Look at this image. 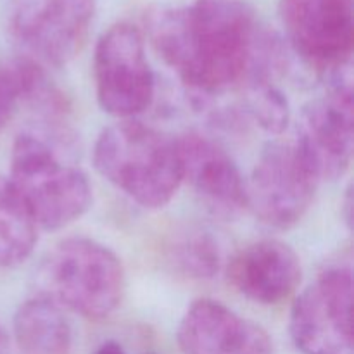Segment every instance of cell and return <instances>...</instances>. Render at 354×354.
I'll return each instance as SVG.
<instances>
[{
  "mask_svg": "<svg viewBox=\"0 0 354 354\" xmlns=\"http://www.w3.org/2000/svg\"><path fill=\"white\" fill-rule=\"evenodd\" d=\"M9 180L45 230L68 227L92 206V187L85 173L61 161L37 135L23 133L16 138Z\"/></svg>",
  "mask_w": 354,
  "mask_h": 354,
  "instance_id": "3",
  "label": "cell"
},
{
  "mask_svg": "<svg viewBox=\"0 0 354 354\" xmlns=\"http://www.w3.org/2000/svg\"><path fill=\"white\" fill-rule=\"evenodd\" d=\"M93 354H124V349L121 348V344L114 341H107L104 342L100 348H97V351Z\"/></svg>",
  "mask_w": 354,
  "mask_h": 354,
  "instance_id": "19",
  "label": "cell"
},
{
  "mask_svg": "<svg viewBox=\"0 0 354 354\" xmlns=\"http://www.w3.org/2000/svg\"><path fill=\"white\" fill-rule=\"evenodd\" d=\"M178 144L182 180L213 214L235 218L248 207V187L234 159L211 138L189 131Z\"/></svg>",
  "mask_w": 354,
  "mask_h": 354,
  "instance_id": "11",
  "label": "cell"
},
{
  "mask_svg": "<svg viewBox=\"0 0 354 354\" xmlns=\"http://www.w3.org/2000/svg\"><path fill=\"white\" fill-rule=\"evenodd\" d=\"M145 31L166 64L201 97L272 82L286 62L280 38L242 0L152 7Z\"/></svg>",
  "mask_w": 354,
  "mask_h": 354,
  "instance_id": "1",
  "label": "cell"
},
{
  "mask_svg": "<svg viewBox=\"0 0 354 354\" xmlns=\"http://www.w3.org/2000/svg\"><path fill=\"white\" fill-rule=\"evenodd\" d=\"M93 14V0H12L7 26L33 59L64 66L85 45Z\"/></svg>",
  "mask_w": 354,
  "mask_h": 354,
  "instance_id": "9",
  "label": "cell"
},
{
  "mask_svg": "<svg viewBox=\"0 0 354 354\" xmlns=\"http://www.w3.org/2000/svg\"><path fill=\"white\" fill-rule=\"evenodd\" d=\"M303 266L286 242L275 239L252 242L234 256L228 280L249 301L275 306L289 299L299 287Z\"/></svg>",
  "mask_w": 354,
  "mask_h": 354,
  "instance_id": "13",
  "label": "cell"
},
{
  "mask_svg": "<svg viewBox=\"0 0 354 354\" xmlns=\"http://www.w3.org/2000/svg\"><path fill=\"white\" fill-rule=\"evenodd\" d=\"M38 241V225L10 180L0 176V268L26 261Z\"/></svg>",
  "mask_w": 354,
  "mask_h": 354,
  "instance_id": "15",
  "label": "cell"
},
{
  "mask_svg": "<svg viewBox=\"0 0 354 354\" xmlns=\"http://www.w3.org/2000/svg\"><path fill=\"white\" fill-rule=\"evenodd\" d=\"M41 279L59 306L88 320H104L123 301L124 270L120 258L92 239L62 241L45 259Z\"/></svg>",
  "mask_w": 354,
  "mask_h": 354,
  "instance_id": "4",
  "label": "cell"
},
{
  "mask_svg": "<svg viewBox=\"0 0 354 354\" xmlns=\"http://www.w3.org/2000/svg\"><path fill=\"white\" fill-rule=\"evenodd\" d=\"M320 173L297 138L266 144L256 161L248 187V206L273 228L294 227L310 209Z\"/></svg>",
  "mask_w": 354,
  "mask_h": 354,
  "instance_id": "5",
  "label": "cell"
},
{
  "mask_svg": "<svg viewBox=\"0 0 354 354\" xmlns=\"http://www.w3.org/2000/svg\"><path fill=\"white\" fill-rule=\"evenodd\" d=\"M14 337L24 354L71 353V325L62 308L47 296L31 297L17 308Z\"/></svg>",
  "mask_w": 354,
  "mask_h": 354,
  "instance_id": "14",
  "label": "cell"
},
{
  "mask_svg": "<svg viewBox=\"0 0 354 354\" xmlns=\"http://www.w3.org/2000/svg\"><path fill=\"white\" fill-rule=\"evenodd\" d=\"M279 14L290 47L303 62L330 78L349 73L353 0H280Z\"/></svg>",
  "mask_w": 354,
  "mask_h": 354,
  "instance_id": "7",
  "label": "cell"
},
{
  "mask_svg": "<svg viewBox=\"0 0 354 354\" xmlns=\"http://www.w3.org/2000/svg\"><path fill=\"white\" fill-rule=\"evenodd\" d=\"M175 261L192 279H213L220 270V249L206 232H190L175 248Z\"/></svg>",
  "mask_w": 354,
  "mask_h": 354,
  "instance_id": "17",
  "label": "cell"
},
{
  "mask_svg": "<svg viewBox=\"0 0 354 354\" xmlns=\"http://www.w3.org/2000/svg\"><path fill=\"white\" fill-rule=\"evenodd\" d=\"M346 221L351 225L353 216H351V209H353V201H351V190H348V196H346Z\"/></svg>",
  "mask_w": 354,
  "mask_h": 354,
  "instance_id": "20",
  "label": "cell"
},
{
  "mask_svg": "<svg viewBox=\"0 0 354 354\" xmlns=\"http://www.w3.org/2000/svg\"><path fill=\"white\" fill-rule=\"evenodd\" d=\"M245 90V111L249 116L268 133H282L290 118L287 97L272 82L251 83Z\"/></svg>",
  "mask_w": 354,
  "mask_h": 354,
  "instance_id": "16",
  "label": "cell"
},
{
  "mask_svg": "<svg viewBox=\"0 0 354 354\" xmlns=\"http://www.w3.org/2000/svg\"><path fill=\"white\" fill-rule=\"evenodd\" d=\"M93 165L116 189L147 209L166 206L183 182L176 140L133 120L99 135Z\"/></svg>",
  "mask_w": 354,
  "mask_h": 354,
  "instance_id": "2",
  "label": "cell"
},
{
  "mask_svg": "<svg viewBox=\"0 0 354 354\" xmlns=\"http://www.w3.org/2000/svg\"><path fill=\"white\" fill-rule=\"evenodd\" d=\"M353 270L330 266L296 297L290 337L303 354H354Z\"/></svg>",
  "mask_w": 354,
  "mask_h": 354,
  "instance_id": "6",
  "label": "cell"
},
{
  "mask_svg": "<svg viewBox=\"0 0 354 354\" xmlns=\"http://www.w3.org/2000/svg\"><path fill=\"white\" fill-rule=\"evenodd\" d=\"M93 78L100 107L111 116L131 120L151 106L154 73L133 24L116 23L104 31L93 55Z\"/></svg>",
  "mask_w": 354,
  "mask_h": 354,
  "instance_id": "8",
  "label": "cell"
},
{
  "mask_svg": "<svg viewBox=\"0 0 354 354\" xmlns=\"http://www.w3.org/2000/svg\"><path fill=\"white\" fill-rule=\"evenodd\" d=\"M21 104V82L16 62L0 66V131L9 124Z\"/></svg>",
  "mask_w": 354,
  "mask_h": 354,
  "instance_id": "18",
  "label": "cell"
},
{
  "mask_svg": "<svg viewBox=\"0 0 354 354\" xmlns=\"http://www.w3.org/2000/svg\"><path fill=\"white\" fill-rule=\"evenodd\" d=\"M325 95L303 109L297 138L313 159L322 180H337L349 169L354 151L351 75L335 76Z\"/></svg>",
  "mask_w": 354,
  "mask_h": 354,
  "instance_id": "10",
  "label": "cell"
},
{
  "mask_svg": "<svg viewBox=\"0 0 354 354\" xmlns=\"http://www.w3.org/2000/svg\"><path fill=\"white\" fill-rule=\"evenodd\" d=\"M7 337L6 334H3V330L0 328V354H7Z\"/></svg>",
  "mask_w": 354,
  "mask_h": 354,
  "instance_id": "21",
  "label": "cell"
},
{
  "mask_svg": "<svg viewBox=\"0 0 354 354\" xmlns=\"http://www.w3.org/2000/svg\"><path fill=\"white\" fill-rule=\"evenodd\" d=\"M183 354H273L268 332L214 299H199L178 327Z\"/></svg>",
  "mask_w": 354,
  "mask_h": 354,
  "instance_id": "12",
  "label": "cell"
}]
</instances>
